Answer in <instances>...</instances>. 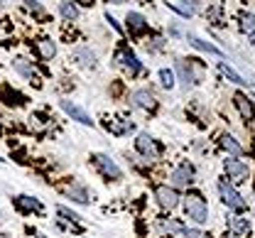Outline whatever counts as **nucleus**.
Returning a JSON list of instances; mask_svg holds the SVG:
<instances>
[{
  "label": "nucleus",
  "instance_id": "obj_1",
  "mask_svg": "<svg viewBox=\"0 0 255 238\" xmlns=\"http://www.w3.org/2000/svg\"><path fill=\"white\" fill-rule=\"evenodd\" d=\"M184 211H187V216L194 219L196 224L209 221V206L204 202V197L196 194V192H189V194L184 197Z\"/></svg>",
  "mask_w": 255,
  "mask_h": 238
},
{
  "label": "nucleus",
  "instance_id": "obj_2",
  "mask_svg": "<svg viewBox=\"0 0 255 238\" xmlns=\"http://www.w3.org/2000/svg\"><path fill=\"white\" fill-rule=\"evenodd\" d=\"M219 192H221L223 204L228 206L231 211H238V214H241V211H246V202H243V197H241V194H238V192H236V189L226 182V179H221V182H219Z\"/></svg>",
  "mask_w": 255,
  "mask_h": 238
},
{
  "label": "nucleus",
  "instance_id": "obj_3",
  "mask_svg": "<svg viewBox=\"0 0 255 238\" xmlns=\"http://www.w3.org/2000/svg\"><path fill=\"white\" fill-rule=\"evenodd\" d=\"M135 150L145 157V160H157L159 155H162V150H159V145L155 142V137L147 135V133H140L137 140H135Z\"/></svg>",
  "mask_w": 255,
  "mask_h": 238
},
{
  "label": "nucleus",
  "instance_id": "obj_4",
  "mask_svg": "<svg viewBox=\"0 0 255 238\" xmlns=\"http://www.w3.org/2000/svg\"><path fill=\"white\" fill-rule=\"evenodd\" d=\"M91 160H94V165L98 167V172L103 174V177H108V179H121L123 177V172H121V167L108 157V155H103V152H96V155H91Z\"/></svg>",
  "mask_w": 255,
  "mask_h": 238
},
{
  "label": "nucleus",
  "instance_id": "obj_5",
  "mask_svg": "<svg viewBox=\"0 0 255 238\" xmlns=\"http://www.w3.org/2000/svg\"><path fill=\"white\" fill-rule=\"evenodd\" d=\"M116 62H118L123 69H128L130 74H137V71L142 69V67H140V59H137V57H135V54L128 49L126 44H123V47L116 52Z\"/></svg>",
  "mask_w": 255,
  "mask_h": 238
},
{
  "label": "nucleus",
  "instance_id": "obj_6",
  "mask_svg": "<svg viewBox=\"0 0 255 238\" xmlns=\"http://www.w3.org/2000/svg\"><path fill=\"white\" fill-rule=\"evenodd\" d=\"M155 197H157V202L162 209H174V206L179 204L177 189H172V187H167V184H159L157 189H155Z\"/></svg>",
  "mask_w": 255,
  "mask_h": 238
},
{
  "label": "nucleus",
  "instance_id": "obj_7",
  "mask_svg": "<svg viewBox=\"0 0 255 238\" xmlns=\"http://www.w3.org/2000/svg\"><path fill=\"white\" fill-rule=\"evenodd\" d=\"M226 174L236 182V184H241V182H248V165H243L241 160H226Z\"/></svg>",
  "mask_w": 255,
  "mask_h": 238
},
{
  "label": "nucleus",
  "instance_id": "obj_8",
  "mask_svg": "<svg viewBox=\"0 0 255 238\" xmlns=\"http://www.w3.org/2000/svg\"><path fill=\"white\" fill-rule=\"evenodd\" d=\"M62 108H64V113H66V116H71V118H74V120H79L81 125H94L91 116H89L81 106H76V103H71V101H62Z\"/></svg>",
  "mask_w": 255,
  "mask_h": 238
},
{
  "label": "nucleus",
  "instance_id": "obj_9",
  "mask_svg": "<svg viewBox=\"0 0 255 238\" xmlns=\"http://www.w3.org/2000/svg\"><path fill=\"white\" fill-rule=\"evenodd\" d=\"M130 101L132 106H137V108H142V111H155V96L150 94V91H145V89H140V91H135L132 96H130Z\"/></svg>",
  "mask_w": 255,
  "mask_h": 238
},
{
  "label": "nucleus",
  "instance_id": "obj_10",
  "mask_svg": "<svg viewBox=\"0 0 255 238\" xmlns=\"http://www.w3.org/2000/svg\"><path fill=\"white\" fill-rule=\"evenodd\" d=\"M172 184L174 187H189L191 182H194V170H191L189 165H182V167H177V170L172 172Z\"/></svg>",
  "mask_w": 255,
  "mask_h": 238
},
{
  "label": "nucleus",
  "instance_id": "obj_11",
  "mask_svg": "<svg viewBox=\"0 0 255 238\" xmlns=\"http://www.w3.org/2000/svg\"><path fill=\"white\" fill-rule=\"evenodd\" d=\"M233 101H236L238 111H241V116H243L246 120H253L255 118V106H253V101H251L246 94H236V96H233Z\"/></svg>",
  "mask_w": 255,
  "mask_h": 238
},
{
  "label": "nucleus",
  "instance_id": "obj_12",
  "mask_svg": "<svg viewBox=\"0 0 255 238\" xmlns=\"http://www.w3.org/2000/svg\"><path fill=\"white\" fill-rule=\"evenodd\" d=\"M126 22H128L130 34H142L145 30H147V22H145V17H142L140 12H128Z\"/></svg>",
  "mask_w": 255,
  "mask_h": 238
},
{
  "label": "nucleus",
  "instance_id": "obj_13",
  "mask_svg": "<svg viewBox=\"0 0 255 238\" xmlns=\"http://www.w3.org/2000/svg\"><path fill=\"white\" fill-rule=\"evenodd\" d=\"M37 52H39L42 59H52L57 54V44L49 37H42V39H37Z\"/></svg>",
  "mask_w": 255,
  "mask_h": 238
},
{
  "label": "nucleus",
  "instance_id": "obj_14",
  "mask_svg": "<svg viewBox=\"0 0 255 238\" xmlns=\"http://www.w3.org/2000/svg\"><path fill=\"white\" fill-rule=\"evenodd\" d=\"M66 197L74 199V202H79V204H89V192H86V187L71 184V187L66 189Z\"/></svg>",
  "mask_w": 255,
  "mask_h": 238
},
{
  "label": "nucleus",
  "instance_id": "obj_15",
  "mask_svg": "<svg viewBox=\"0 0 255 238\" xmlns=\"http://www.w3.org/2000/svg\"><path fill=\"white\" fill-rule=\"evenodd\" d=\"M177 74H179V79H182V84H184L187 89H189V86H194V84H196V76L191 74V69L187 67V62H182V59L177 62Z\"/></svg>",
  "mask_w": 255,
  "mask_h": 238
},
{
  "label": "nucleus",
  "instance_id": "obj_16",
  "mask_svg": "<svg viewBox=\"0 0 255 238\" xmlns=\"http://www.w3.org/2000/svg\"><path fill=\"white\" fill-rule=\"evenodd\" d=\"M15 69H17V74H22L25 79H30V81H34V84L39 86V76H37V71H34L25 59H15Z\"/></svg>",
  "mask_w": 255,
  "mask_h": 238
},
{
  "label": "nucleus",
  "instance_id": "obj_17",
  "mask_svg": "<svg viewBox=\"0 0 255 238\" xmlns=\"http://www.w3.org/2000/svg\"><path fill=\"white\" fill-rule=\"evenodd\" d=\"M74 59H76L81 67H94L96 64V54L91 52V49H84V47L74 52Z\"/></svg>",
  "mask_w": 255,
  "mask_h": 238
},
{
  "label": "nucleus",
  "instance_id": "obj_18",
  "mask_svg": "<svg viewBox=\"0 0 255 238\" xmlns=\"http://www.w3.org/2000/svg\"><path fill=\"white\" fill-rule=\"evenodd\" d=\"M111 133H116V135H123L128 130H132V123L130 120H121V118H113V120H108V125H106Z\"/></svg>",
  "mask_w": 255,
  "mask_h": 238
},
{
  "label": "nucleus",
  "instance_id": "obj_19",
  "mask_svg": "<svg viewBox=\"0 0 255 238\" xmlns=\"http://www.w3.org/2000/svg\"><path fill=\"white\" fill-rule=\"evenodd\" d=\"M189 44L191 47H196V49H201V52H209V54H216V57H221V52L214 47V44H209V42H204V39H199V37H189Z\"/></svg>",
  "mask_w": 255,
  "mask_h": 238
},
{
  "label": "nucleus",
  "instance_id": "obj_20",
  "mask_svg": "<svg viewBox=\"0 0 255 238\" xmlns=\"http://www.w3.org/2000/svg\"><path fill=\"white\" fill-rule=\"evenodd\" d=\"M219 67H221V71L226 74V76H228V79H231V81H233V84H238V86H246V84H248V81H246V79H243V76L236 71V69H231L228 64H226V62H221Z\"/></svg>",
  "mask_w": 255,
  "mask_h": 238
},
{
  "label": "nucleus",
  "instance_id": "obj_21",
  "mask_svg": "<svg viewBox=\"0 0 255 238\" xmlns=\"http://www.w3.org/2000/svg\"><path fill=\"white\" fill-rule=\"evenodd\" d=\"M17 204L20 209H27V211H34V214H42V204L32 197H17Z\"/></svg>",
  "mask_w": 255,
  "mask_h": 238
},
{
  "label": "nucleus",
  "instance_id": "obj_22",
  "mask_svg": "<svg viewBox=\"0 0 255 238\" xmlns=\"http://www.w3.org/2000/svg\"><path fill=\"white\" fill-rule=\"evenodd\" d=\"M221 145L226 147V150H228V152H231V155H233V157L243 155V147H241V145H238V142H236V140H233L231 135H223L221 137Z\"/></svg>",
  "mask_w": 255,
  "mask_h": 238
},
{
  "label": "nucleus",
  "instance_id": "obj_23",
  "mask_svg": "<svg viewBox=\"0 0 255 238\" xmlns=\"http://www.w3.org/2000/svg\"><path fill=\"white\" fill-rule=\"evenodd\" d=\"M172 10H177V12H182L184 17H189L191 12H194V5H191V0H179V2H167Z\"/></svg>",
  "mask_w": 255,
  "mask_h": 238
},
{
  "label": "nucleus",
  "instance_id": "obj_24",
  "mask_svg": "<svg viewBox=\"0 0 255 238\" xmlns=\"http://www.w3.org/2000/svg\"><path fill=\"white\" fill-rule=\"evenodd\" d=\"M25 10H27V12H32L34 17H39V20H44V17H47L44 7H42L37 0H25Z\"/></svg>",
  "mask_w": 255,
  "mask_h": 238
},
{
  "label": "nucleus",
  "instance_id": "obj_25",
  "mask_svg": "<svg viewBox=\"0 0 255 238\" xmlns=\"http://www.w3.org/2000/svg\"><path fill=\"white\" fill-rule=\"evenodd\" d=\"M59 12L64 15V20H76V17H79V7L71 5V2H62V5H59Z\"/></svg>",
  "mask_w": 255,
  "mask_h": 238
},
{
  "label": "nucleus",
  "instance_id": "obj_26",
  "mask_svg": "<svg viewBox=\"0 0 255 238\" xmlns=\"http://www.w3.org/2000/svg\"><path fill=\"white\" fill-rule=\"evenodd\" d=\"M241 27H243V32L255 34V15H251V12H243V15H241Z\"/></svg>",
  "mask_w": 255,
  "mask_h": 238
},
{
  "label": "nucleus",
  "instance_id": "obj_27",
  "mask_svg": "<svg viewBox=\"0 0 255 238\" xmlns=\"http://www.w3.org/2000/svg\"><path fill=\"white\" fill-rule=\"evenodd\" d=\"M159 79H162V86H167V89H172V86H174V71L162 69V71H159Z\"/></svg>",
  "mask_w": 255,
  "mask_h": 238
},
{
  "label": "nucleus",
  "instance_id": "obj_28",
  "mask_svg": "<svg viewBox=\"0 0 255 238\" xmlns=\"http://www.w3.org/2000/svg\"><path fill=\"white\" fill-rule=\"evenodd\" d=\"M57 211H59V216H64V219H66V221H71V224H74V221H79V219H81V216H79V214H74V211H69V209H66V206H57Z\"/></svg>",
  "mask_w": 255,
  "mask_h": 238
},
{
  "label": "nucleus",
  "instance_id": "obj_29",
  "mask_svg": "<svg viewBox=\"0 0 255 238\" xmlns=\"http://www.w3.org/2000/svg\"><path fill=\"white\" fill-rule=\"evenodd\" d=\"M231 229H233L236 234H243V231H248V221H246V219H233Z\"/></svg>",
  "mask_w": 255,
  "mask_h": 238
},
{
  "label": "nucleus",
  "instance_id": "obj_30",
  "mask_svg": "<svg viewBox=\"0 0 255 238\" xmlns=\"http://www.w3.org/2000/svg\"><path fill=\"white\" fill-rule=\"evenodd\" d=\"M184 238H206L201 231H196V229H184Z\"/></svg>",
  "mask_w": 255,
  "mask_h": 238
},
{
  "label": "nucleus",
  "instance_id": "obj_31",
  "mask_svg": "<svg viewBox=\"0 0 255 238\" xmlns=\"http://www.w3.org/2000/svg\"><path fill=\"white\" fill-rule=\"evenodd\" d=\"M106 20H108V22H111V27H113V30H116V32H123V30H121V25H118V22H116V20H113V17H111V15H106Z\"/></svg>",
  "mask_w": 255,
  "mask_h": 238
},
{
  "label": "nucleus",
  "instance_id": "obj_32",
  "mask_svg": "<svg viewBox=\"0 0 255 238\" xmlns=\"http://www.w3.org/2000/svg\"><path fill=\"white\" fill-rule=\"evenodd\" d=\"M74 2H79V5H86V7H91V5H94V0H74Z\"/></svg>",
  "mask_w": 255,
  "mask_h": 238
},
{
  "label": "nucleus",
  "instance_id": "obj_33",
  "mask_svg": "<svg viewBox=\"0 0 255 238\" xmlns=\"http://www.w3.org/2000/svg\"><path fill=\"white\" fill-rule=\"evenodd\" d=\"M111 2H116V5H121V2H123V0H111Z\"/></svg>",
  "mask_w": 255,
  "mask_h": 238
},
{
  "label": "nucleus",
  "instance_id": "obj_34",
  "mask_svg": "<svg viewBox=\"0 0 255 238\" xmlns=\"http://www.w3.org/2000/svg\"><path fill=\"white\" fill-rule=\"evenodd\" d=\"M137 2H145V0H137Z\"/></svg>",
  "mask_w": 255,
  "mask_h": 238
},
{
  "label": "nucleus",
  "instance_id": "obj_35",
  "mask_svg": "<svg viewBox=\"0 0 255 238\" xmlns=\"http://www.w3.org/2000/svg\"><path fill=\"white\" fill-rule=\"evenodd\" d=\"M0 2H5V0H0Z\"/></svg>",
  "mask_w": 255,
  "mask_h": 238
},
{
  "label": "nucleus",
  "instance_id": "obj_36",
  "mask_svg": "<svg viewBox=\"0 0 255 238\" xmlns=\"http://www.w3.org/2000/svg\"><path fill=\"white\" fill-rule=\"evenodd\" d=\"M253 44H255V42H253Z\"/></svg>",
  "mask_w": 255,
  "mask_h": 238
},
{
  "label": "nucleus",
  "instance_id": "obj_37",
  "mask_svg": "<svg viewBox=\"0 0 255 238\" xmlns=\"http://www.w3.org/2000/svg\"><path fill=\"white\" fill-rule=\"evenodd\" d=\"M231 238H233V236H231Z\"/></svg>",
  "mask_w": 255,
  "mask_h": 238
}]
</instances>
